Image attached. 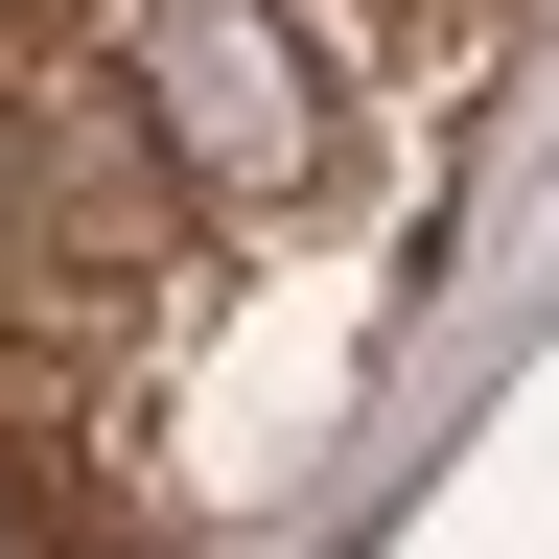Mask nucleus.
Instances as JSON below:
<instances>
[{
	"mask_svg": "<svg viewBox=\"0 0 559 559\" xmlns=\"http://www.w3.org/2000/svg\"><path fill=\"white\" fill-rule=\"evenodd\" d=\"M117 117L210 234L326 187V24L304 0H117Z\"/></svg>",
	"mask_w": 559,
	"mask_h": 559,
	"instance_id": "1",
	"label": "nucleus"
},
{
	"mask_svg": "<svg viewBox=\"0 0 559 559\" xmlns=\"http://www.w3.org/2000/svg\"><path fill=\"white\" fill-rule=\"evenodd\" d=\"M0 24H24V0H0Z\"/></svg>",
	"mask_w": 559,
	"mask_h": 559,
	"instance_id": "2",
	"label": "nucleus"
}]
</instances>
